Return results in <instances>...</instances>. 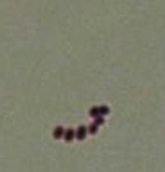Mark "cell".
I'll list each match as a JSON object with an SVG mask.
<instances>
[{"label":"cell","instance_id":"1","mask_svg":"<svg viewBox=\"0 0 165 172\" xmlns=\"http://www.w3.org/2000/svg\"><path fill=\"white\" fill-rule=\"evenodd\" d=\"M86 135H88V129H86V126H79V127L75 129V138H77V140H85Z\"/></svg>","mask_w":165,"mask_h":172},{"label":"cell","instance_id":"2","mask_svg":"<svg viewBox=\"0 0 165 172\" xmlns=\"http://www.w3.org/2000/svg\"><path fill=\"white\" fill-rule=\"evenodd\" d=\"M63 138L66 140V142H72L74 138H75V129H65V135Z\"/></svg>","mask_w":165,"mask_h":172},{"label":"cell","instance_id":"3","mask_svg":"<svg viewBox=\"0 0 165 172\" xmlns=\"http://www.w3.org/2000/svg\"><path fill=\"white\" fill-rule=\"evenodd\" d=\"M52 135H54V138H56V140H59V138H63V135H65V127H61V126H57V127L54 129V133H52Z\"/></svg>","mask_w":165,"mask_h":172},{"label":"cell","instance_id":"4","mask_svg":"<svg viewBox=\"0 0 165 172\" xmlns=\"http://www.w3.org/2000/svg\"><path fill=\"white\" fill-rule=\"evenodd\" d=\"M88 115H90V117H93V118H97V117H99V106H93V108H90V111H88Z\"/></svg>","mask_w":165,"mask_h":172},{"label":"cell","instance_id":"5","mask_svg":"<svg viewBox=\"0 0 165 172\" xmlns=\"http://www.w3.org/2000/svg\"><path fill=\"white\" fill-rule=\"evenodd\" d=\"M109 115V108L108 106H99V117H106Z\"/></svg>","mask_w":165,"mask_h":172},{"label":"cell","instance_id":"6","mask_svg":"<svg viewBox=\"0 0 165 172\" xmlns=\"http://www.w3.org/2000/svg\"><path fill=\"white\" fill-rule=\"evenodd\" d=\"M88 133H90V135H95V133H97V131H99V126H97V124H95V122H93L92 126H88Z\"/></svg>","mask_w":165,"mask_h":172},{"label":"cell","instance_id":"7","mask_svg":"<svg viewBox=\"0 0 165 172\" xmlns=\"http://www.w3.org/2000/svg\"><path fill=\"white\" fill-rule=\"evenodd\" d=\"M95 124H97V126H102V124H104V117H97V118H95Z\"/></svg>","mask_w":165,"mask_h":172}]
</instances>
